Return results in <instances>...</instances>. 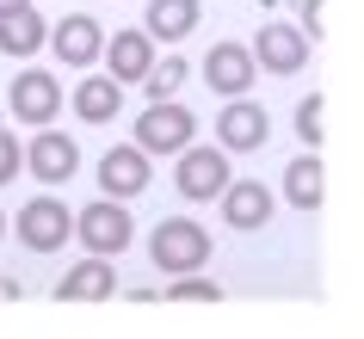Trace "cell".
<instances>
[{
    "label": "cell",
    "mask_w": 364,
    "mask_h": 339,
    "mask_svg": "<svg viewBox=\"0 0 364 339\" xmlns=\"http://www.w3.org/2000/svg\"><path fill=\"white\" fill-rule=\"evenodd\" d=\"M149 259L167 271V278H179V271H204V259H210V235H204V222H192V216H167V222L149 235Z\"/></svg>",
    "instance_id": "6da1fadb"
},
{
    "label": "cell",
    "mask_w": 364,
    "mask_h": 339,
    "mask_svg": "<svg viewBox=\"0 0 364 339\" xmlns=\"http://www.w3.org/2000/svg\"><path fill=\"white\" fill-rule=\"evenodd\" d=\"M75 235H80L87 253H105V259L130 253V241H136L130 204H124V198H99V204H87V210L75 216Z\"/></svg>",
    "instance_id": "7a4b0ae2"
},
{
    "label": "cell",
    "mask_w": 364,
    "mask_h": 339,
    "mask_svg": "<svg viewBox=\"0 0 364 339\" xmlns=\"http://www.w3.org/2000/svg\"><path fill=\"white\" fill-rule=\"evenodd\" d=\"M229 149H198V142H186L179 149V167H173V185H179V198L186 204H216L223 191H229Z\"/></svg>",
    "instance_id": "3957f363"
},
{
    "label": "cell",
    "mask_w": 364,
    "mask_h": 339,
    "mask_svg": "<svg viewBox=\"0 0 364 339\" xmlns=\"http://www.w3.org/2000/svg\"><path fill=\"white\" fill-rule=\"evenodd\" d=\"M192 136H198V117H192V105H179V99H149L142 117H136V142L149 154H179Z\"/></svg>",
    "instance_id": "277c9868"
},
{
    "label": "cell",
    "mask_w": 364,
    "mask_h": 339,
    "mask_svg": "<svg viewBox=\"0 0 364 339\" xmlns=\"http://www.w3.org/2000/svg\"><path fill=\"white\" fill-rule=\"evenodd\" d=\"M6 112L19 117V124H31V130L56 124V112H62V80L50 75V68H19L13 87H6Z\"/></svg>",
    "instance_id": "5b68a950"
},
{
    "label": "cell",
    "mask_w": 364,
    "mask_h": 339,
    "mask_svg": "<svg viewBox=\"0 0 364 339\" xmlns=\"http://www.w3.org/2000/svg\"><path fill=\"white\" fill-rule=\"evenodd\" d=\"M68 235H75V216H68V204L62 198H31V204H19V247L25 253H56V247H68Z\"/></svg>",
    "instance_id": "8992f818"
},
{
    "label": "cell",
    "mask_w": 364,
    "mask_h": 339,
    "mask_svg": "<svg viewBox=\"0 0 364 339\" xmlns=\"http://www.w3.org/2000/svg\"><path fill=\"white\" fill-rule=\"evenodd\" d=\"M149 179H154V167H149V149L142 142H117V149H105L99 154V191L105 198H142L149 191Z\"/></svg>",
    "instance_id": "52a82bcc"
},
{
    "label": "cell",
    "mask_w": 364,
    "mask_h": 339,
    "mask_svg": "<svg viewBox=\"0 0 364 339\" xmlns=\"http://www.w3.org/2000/svg\"><path fill=\"white\" fill-rule=\"evenodd\" d=\"M266 136H272V117H266V105H253L247 93L229 99V105L216 112V149L253 154V149H266Z\"/></svg>",
    "instance_id": "ba28073f"
},
{
    "label": "cell",
    "mask_w": 364,
    "mask_h": 339,
    "mask_svg": "<svg viewBox=\"0 0 364 339\" xmlns=\"http://www.w3.org/2000/svg\"><path fill=\"white\" fill-rule=\"evenodd\" d=\"M259 75V56H253V43H210V56H204V80H210V93L223 99H241Z\"/></svg>",
    "instance_id": "9c48e42d"
},
{
    "label": "cell",
    "mask_w": 364,
    "mask_h": 339,
    "mask_svg": "<svg viewBox=\"0 0 364 339\" xmlns=\"http://www.w3.org/2000/svg\"><path fill=\"white\" fill-rule=\"evenodd\" d=\"M253 56H259V68H266V75H296V68L309 62V31H303V25L266 19L259 31H253Z\"/></svg>",
    "instance_id": "30bf717a"
},
{
    "label": "cell",
    "mask_w": 364,
    "mask_h": 339,
    "mask_svg": "<svg viewBox=\"0 0 364 339\" xmlns=\"http://www.w3.org/2000/svg\"><path fill=\"white\" fill-rule=\"evenodd\" d=\"M50 50H56V62H68V68H93V62L105 56V31H99L93 13H68V19L50 25Z\"/></svg>",
    "instance_id": "8fae6325"
},
{
    "label": "cell",
    "mask_w": 364,
    "mask_h": 339,
    "mask_svg": "<svg viewBox=\"0 0 364 339\" xmlns=\"http://www.w3.org/2000/svg\"><path fill=\"white\" fill-rule=\"evenodd\" d=\"M25 167L38 173L43 185H62V179H75L80 173V149H75V136H62L43 124L38 136H31V149H25Z\"/></svg>",
    "instance_id": "7c38bea8"
},
{
    "label": "cell",
    "mask_w": 364,
    "mask_h": 339,
    "mask_svg": "<svg viewBox=\"0 0 364 339\" xmlns=\"http://www.w3.org/2000/svg\"><path fill=\"white\" fill-rule=\"evenodd\" d=\"M112 296H117V271L105 253H87L56 278V302H112Z\"/></svg>",
    "instance_id": "4fadbf2b"
},
{
    "label": "cell",
    "mask_w": 364,
    "mask_h": 339,
    "mask_svg": "<svg viewBox=\"0 0 364 339\" xmlns=\"http://www.w3.org/2000/svg\"><path fill=\"white\" fill-rule=\"evenodd\" d=\"M105 75L112 80H124V87H142L149 80V68H154V38L149 31H117V38H105Z\"/></svg>",
    "instance_id": "5bb4252c"
},
{
    "label": "cell",
    "mask_w": 364,
    "mask_h": 339,
    "mask_svg": "<svg viewBox=\"0 0 364 339\" xmlns=\"http://www.w3.org/2000/svg\"><path fill=\"white\" fill-rule=\"evenodd\" d=\"M216 204H223V222L241 228V235H253V228L272 222V191L259 185V179H229V191H223Z\"/></svg>",
    "instance_id": "9a60e30c"
},
{
    "label": "cell",
    "mask_w": 364,
    "mask_h": 339,
    "mask_svg": "<svg viewBox=\"0 0 364 339\" xmlns=\"http://www.w3.org/2000/svg\"><path fill=\"white\" fill-rule=\"evenodd\" d=\"M198 19H204V6H198V0H149V6H142V31H149L154 43L192 38Z\"/></svg>",
    "instance_id": "2e32d148"
},
{
    "label": "cell",
    "mask_w": 364,
    "mask_h": 339,
    "mask_svg": "<svg viewBox=\"0 0 364 339\" xmlns=\"http://www.w3.org/2000/svg\"><path fill=\"white\" fill-rule=\"evenodd\" d=\"M43 43H50V19H43L38 6L0 13V56H38Z\"/></svg>",
    "instance_id": "e0dca14e"
},
{
    "label": "cell",
    "mask_w": 364,
    "mask_h": 339,
    "mask_svg": "<svg viewBox=\"0 0 364 339\" xmlns=\"http://www.w3.org/2000/svg\"><path fill=\"white\" fill-rule=\"evenodd\" d=\"M68 105H75L80 124H112L117 105H124V80H112V75H87V80L75 87V99H68Z\"/></svg>",
    "instance_id": "ac0fdd59"
},
{
    "label": "cell",
    "mask_w": 364,
    "mask_h": 339,
    "mask_svg": "<svg viewBox=\"0 0 364 339\" xmlns=\"http://www.w3.org/2000/svg\"><path fill=\"white\" fill-rule=\"evenodd\" d=\"M284 204L290 210H315L321 204V149H303L284 167Z\"/></svg>",
    "instance_id": "d6986e66"
},
{
    "label": "cell",
    "mask_w": 364,
    "mask_h": 339,
    "mask_svg": "<svg viewBox=\"0 0 364 339\" xmlns=\"http://www.w3.org/2000/svg\"><path fill=\"white\" fill-rule=\"evenodd\" d=\"M186 75H192V68H186V56H154V68H149V80H142V87H149V99H173L179 87H186Z\"/></svg>",
    "instance_id": "ffe728a7"
},
{
    "label": "cell",
    "mask_w": 364,
    "mask_h": 339,
    "mask_svg": "<svg viewBox=\"0 0 364 339\" xmlns=\"http://www.w3.org/2000/svg\"><path fill=\"white\" fill-rule=\"evenodd\" d=\"M167 302H223V284L204 271H179V278H167Z\"/></svg>",
    "instance_id": "44dd1931"
},
{
    "label": "cell",
    "mask_w": 364,
    "mask_h": 339,
    "mask_svg": "<svg viewBox=\"0 0 364 339\" xmlns=\"http://www.w3.org/2000/svg\"><path fill=\"white\" fill-rule=\"evenodd\" d=\"M296 136H303V149H321V93L296 99Z\"/></svg>",
    "instance_id": "7402d4cb"
},
{
    "label": "cell",
    "mask_w": 364,
    "mask_h": 339,
    "mask_svg": "<svg viewBox=\"0 0 364 339\" xmlns=\"http://www.w3.org/2000/svg\"><path fill=\"white\" fill-rule=\"evenodd\" d=\"M19 167H25L19 136H13V130H0V185H6V179H19Z\"/></svg>",
    "instance_id": "603a6c76"
},
{
    "label": "cell",
    "mask_w": 364,
    "mask_h": 339,
    "mask_svg": "<svg viewBox=\"0 0 364 339\" xmlns=\"http://www.w3.org/2000/svg\"><path fill=\"white\" fill-rule=\"evenodd\" d=\"M303 31H315V38H321V0H303Z\"/></svg>",
    "instance_id": "cb8c5ba5"
},
{
    "label": "cell",
    "mask_w": 364,
    "mask_h": 339,
    "mask_svg": "<svg viewBox=\"0 0 364 339\" xmlns=\"http://www.w3.org/2000/svg\"><path fill=\"white\" fill-rule=\"evenodd\" d=\"M0 302H19V278H0Z\"/></svg>",
    "instance_id": "d4e9b609"
},
{
    "label": "cell",
    "mask_w": 364,
    "mask_h": 339,
    "mask_svg": "<svg viewBox=\"0 0 364 339\" xmlns=\"http://www.w3.org/2000/svg\"><path fill=\"white\" fill-rule=\"evenodd\" d=\"M13 6H31V0H0V13H13Z\"/></svg>",
    "instance_id": "484cf974"
},
{
    "label": "cell",
    "mask_w": 364,
    "mask_h": 339,
    "mask_svg": "<svg viewBox=\"0 0 364 339\" xmlns=\"http://www.w3.org/2000/svg\"><path fill=\"white\" fill-rule=\"evenodd\" d=\"M0 117H6V105H0ZM0 130H6V124H0Z\"/></svg>",
    "instance_id": "4316f807"
},
{
    "label": "cell",
    "mask_w": 364,
    "mask_h": 339,
    "mask_svg": "<svg viewBox=\"0 0 364 339\" xmlns=\"http://www.w3.org/2000/svg\"><path fill=\"white\" fill-rule=\"evenodd\" d=\"M0 235H6V216H0Z\"/></svg>",
    "instance_id": "83f0119b"
}]
</instances>
